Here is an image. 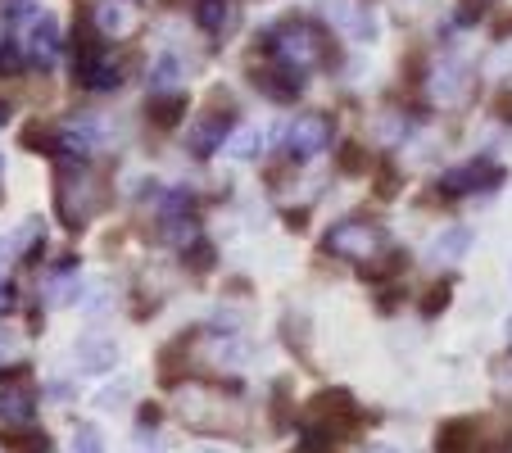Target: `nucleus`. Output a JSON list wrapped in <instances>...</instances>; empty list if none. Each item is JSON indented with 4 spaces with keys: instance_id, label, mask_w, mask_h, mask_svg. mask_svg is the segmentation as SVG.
Returning a JSON list of instances; mask_svg holds the SVG:
<instances>
[{
    "instance_id": "f257e3e1",
    "label": "nucleus",
    "mask_w": 512,
    "mask_h": 453,
    "mask_svg": "<svg viewBox=\"0 0 512 453\" xmlns=\"http://www.w3.org/2000/svg\"><path fill=\"white\" fill-rule=\"evenodd\" d=\"M105 200H109L105 182H100L82 159H73V155L59 159V168H55V213H59V222H64L68 232H87L91 218L105 209Z\"/></svg>"
},
{
    "instance_id": "f03ea898",
    "label": "nucleus",
    "mask_w": 512,
    "mask_h": 453,
    "mask_svg": "<svg viewBox=\"0 0 512 453\" xmlns=\"http://www.w3.org/2000/svg\"><path fill=\"white\" fill-rule=\"evenodd\" d=\"M268 46H272V55H277L281 64L300 68V73H309V68H318V64H327V59H331L327 32H322L318 23H309V19L277 23V28L268 32Z\"/></svg>"
},
{
    "instance_id": "7ed1b4c3",
    "label": "nucleus",
    "mask_w": 512,
    "mask_h": 453,
    "mask_svg": "<svg viewBox=\"0 0 512 453\" xmlns=\"http://www.w3.org/2000/svg\"><path fill=\"white\" fill-rule=\"evenodd\" d=\"M381 245H386V232H381L372 218H340L327 232L322 250L336 254V259H354L358 268H363V263H372L381 254Z\"/></svg>"
},
{
    "instance_id": "20e7f679",
    "label": "nucleus",
    "mask_w": 512,
    "mask_h": 453,
    "mask_svg": "<svg viewBox=\"0 0 512 453\" xmlns=\"http://www.w3.org/2000/svg\"><path fill=\"white\" fill-rule=\"evenodd\" d=\"M177 408H182L186 426H200V431H227V426L236 422L232 399L213 395V390H195V386H186L182 395H177Z\"/></svg>"
},
{
    "instance_id": "39448f33",
    "label": "nucleus",
    "mask_w": 512,
    "mask_h": 453,
    "mask_svg": "<svg viewBox=\"0 0 512 453\" xmlns=\"http://www.w3.org/2000/svg\"><path fill=\"white\" fill-rule=\"evenodd\" d=\"M331 136H336V123H331L327 114H318V109H309V114H300L295 123H290V132H286V150H290V159H313V155H322L331 145Z\"/></svg>"
},
{
    "instance_id": "423d86ee",
    "label": "nucleus",
    "mask_w": 512,
    "mask_h": 453,
    "mask_svg": "<svg viewBox=\"0 0 512 453\" xmlns=\"http://www.w3.org/2000/svg\"><path fill=\"white\" fill-rule=\"evenodd\" d=\"M59 46H64V32H59V19L50 10H37L28 19V32H23V59L37 68H55Z\"/></svg>"
},
{
    "instance_id": "0eeeda50",
    "label": "nucleus",
    "mask_w": 512,
    "mask_h": 453,
    "mask_svg": "<svg viewBox=\"0 0 512 453\" xmlns=\"http://www.w3.org/2000/svg\"><path fill=\"white\" fill-rule=\"evenodd\" d=\"M503 182L499 168H490V159H472V164H458L440 177V191L463 200V195H476V191H494Z\"/></svg>"
},
{
    "instance_id": "6e6552de",
    "label": "nucleus",
    "mask_w": 512,
    "mask_h": 453,
    "mask_svg": "<svg viewBox=\"0 0 512 453\" xmlns=\"http://www.w3.org/2000/svg\"><path fill=\"white\" fill-rule=\"evenodd\" d=\"M349 422H354V395L349 390H322L318 399H309V426L340 435Z\"/></svg>"
},
{
    "instance_id": "1a4fd4ad",
    "label": "nucleus",
    "mask_w": 512,
    "mask_h": 453,
    "mask_svg": "<svg viewBox=\"0 0 512 453\" xmlns=\"http://www.w3.org/2000/svg\"><path fill=\"white\" fill-rule=\"evenodd\" d=\"M100 141H105V123H100V118L82 114V118H68V123L59 127V150H64V155H73V159L100 150Z\"/></svg>"
},
{
    "instance_id": "9d476101",
    "label": "nucleus",
    "mask_w": 512,
    "mask_h": 453,
    "mask_svg": "<svg viewBox=\"0 0 512 453\" xmlns=\"http://www.w3.org/2000/svg\"><path fill=\"white\" fill-rule=\"evenodd\" d=\"M254 82H259V91L263 96H272L277 100V105H290V100L300 96V82H304V73L300 68H290V64H272V68H259V73H254Z\"/></svg>"
},
{
    "instance_id": "9b49d317",
    "label": "nucleus",
    "mask_w": 512,
    "mask_h": 453,
    "mask_svg": "<svg viewBox=\"0 0 512 453\" xmlns=\"http://www.w3.org/2000/svg\"><path fill=\"white\" fill-rule=\"evenodd\" d=\"M73 354H78V363H82V372H96V376H105V372H114L118 367V345L109 336H78V345H73Z\"/></svg>"
},
{
    "instance_id": "f8f14e48",
    "label": "nucleus",
    "mask_w": 512,
    "mask_h": 453,
    "mask_svg": "<svg viewBox=\"0 0 512 453\" xmlns=\"http://www.w3.org/2000/svg\"><path fill=\"white\" fill-rule=\"evenodd\" d=\"M435 453H485V440H481V426L476 422H445L440 435H435Z\"/></svg>"
},
{
    "instance_id": "ddd939ff",
    "label": "nucleus",
    "mask_w": 512,
    "mask_h": 453,
    "mask_svg": "<svg viewBox=\"0 0 512 453\" xmlns=\"http://www.w3.org/2000/svg\"><path fill=\"white\" fill-rule=\"evenodd\" d=\"M227 136H232V114H204L191 132V155L209 159L218 145H227Z\"/></svg>"
},
{
    "instance_id": "4468645a",
    "label": "nucleus",
    "mask_w": 512,
    "mask_h": 453,
    "mask_svg": "<svg viewBox=\"0 0 512 453\" xmlns=\"http://www.w3.org/2000/svg\"><path fill=\"white\" fill-rule=\"evenodd\" d=\"M327 14L336 19V28L345 32V37H358V41H372L377 37V19H372L368 10H358V5H340V0H327Z\"/></svg>"
},
{
    "instance_id": "2eb2a0df",
    "label": "nucleus",
    "mask_w": 512,
    "mask_h": 453,
    "mask_svg": "<svg viewBox=\"0 0 512 453\" xmlns=\"http://www.w3.org/2000/svg\"><path fill=\"white\" fill-rule=\"evenodd\" d=\"M32 413H37V399L23 386H5L0 390V426L14 431V426H32Z\"/></svg>"
},
{
    "instance_id": "dca6fc26",
    "label": "nucleus",
    "mask_w": 512,
    "mask_h": 453,
    "mask_svg": "<svg viewBox=\"0 0 512 453\" xmlns=\"http://www.w3.org/2000/svg\"><path fill=\"white\" fill-rule=\"evenodd\" d=\"M472 227H463V222H454V227H445V232L431 241V259H440V263H458L467 250H472Z\"/></svg>"
},
{
    "instance_id": "f3484780",
    "label": "nucleus",
    "mask_w": 512,
    "mask_h": 453,
    "mask_svg": "<svg viewBox=\"0 0 512 453\" xmlns=\"http://www.w3.org/2000/svg\"><path fill=\"white\" fill-rule=\"evenodd\" d=\"M431 91L435 100H463L467 96V64H440L435 68V78H431Z\"/></svg>"
},
{
    "instance_id": "a211bd4d",
    "label": "nucleus",
    "mask_w": 512,
    "mask_h": 453,
    "mask_svg": "<svg viewBox=\"0 0 512 453\" xmlns=\"http://www.w3.org/2000/svg\"><path fill=\"white\" fill-rule=\"evenodd\" d=\"M96 28L105 32V37H127V28H132L127 0H100L96 5Z\"/></svg>"
},
{
    "instance_id": "6ab92c4d",
    "label": "nucleus",
    "mask_w": 512,
    "mask_h": 453,
    "mask_svg": "<svg viewBox=\"0 0 512 453\" xmlns=\"http://www.w3.org/2000/svg\"><path fill=\"white\" fill-rule=\"evenodd\" d=\"M177 82H182V59L168 50V55H159L155 64H150V91L168 96V91H177Z\"/></svg>"
},
{
    "instance_id": "aec40b11",
    "label": "nucleus",
    "mask_w": 512,
    "mask_h": 453,
    "mask_svg": "<svg viewBox=\"0 0 512 453\" xmlns=\"http://www.w3.org/2000/svg\"><path fill=\"white\" fill-rule=\"evenodd\" d=\"M182 114H186V100L177 96V91H168V96H155V100H150V123L164 127V132L182 123Z\"/></svg>"
},
{
    "instance_id": "412c9836",
    "label": "nucleus",
    "mask_w": 512,
    "mask_h": 453,
    "mask_svg": "<svg viewBox=\"0 0 512 453\" xmlns=\"http://www.w3.org/2000/svg\"><path fill=\"white\" fill-rule=\"evenodd\" d=\"M227 150H232V159L250 164V159L263 155V132H259V127H241L236 136H227Z\"/></svg>"
},
{
    "instance_id": "4be33fe9",
    "label": "nucleus",
    "mask_w": 512,
    "mask_h": 453,
    "mask_svg": "<svg viewBox=\"0 0 512 453\" xmlns=\"http://www.w3.org/2000/svg\"><path fill=\"white\" fill-rule=\"evenodd\" d=\"M5 444H10L14 453H50V435L37 431V426H14V431L5 435Z\"/></svg>"
},
{
    "instance_id": "5701e85b",
    "label": "nucleus",
    "mask_w": 512,
    "mask_h": 453,
    "mask_svg": "<svg viewBox=\"0 0 512 453\" xmlns=\"http://www.w3.org/2000/svg\"><path fill=\"white\" fill-rule=\"evenodd\" d=\"M78 281H73V277H68V272H64V277H50L46 281V304H55V309H68V304H78Z\"/></svg>"
},
{
    "instance_id": "b1692460",
    "label": "nucleus",
    "mask_w": 512,
    "mask_h": 453,
    "mask_svg": "<svg viewBox=\"0 0 512 453\" xmlns=\"http://www.w3.org/2000/svg\"><path fill=\"white\" fill-rule=\"evenodd\" d=\"M195 23H200L204 32H223V23H227V0H200V5H195Z\"/></svg>"
},
{
    "instance_id": "393cba45",
    "label": "nucleus",
    "mask_w": 512,
    "mask_h": 453,
    "mask_svg": "<svg viewBox=\"0 0 512 453\" xmlns=\"http://www.w3.org/2000/svg\"><path fill=\"white\" fill-rule=\"evenodd\" d=\"M73 453H105V435H100V426L82 422L78 431H73Z\"/></svg>"
},
{
    "instance_id": "a878e982",
    "label": "nucleus",
    "mask_w": 512,
    "mask_h": 453,
    "mask_svg": "<svg viewBox=\"0 0 512 453\" xmlns=\"http://www.w3.org/2000/svg\"><path fill=\"white\" fill-rule=\"evenodd\" d=\"M213 263H218V250H213L209 241H191V245H186V268H195V272H209Z\"/></svg>"
},
{
    "instance_id": "bb28decb",
    "label": "nucleus",
    "mask_w": 512,
    "mask_h": 453,
    "mask_svg": "<svg viewBox=\"0 0 512 453\" xmlns=\"http://www.w3.org/2000/svg\"><path fill=\"white\" fill-rule=\"evenodd\" d=\"M449 299H454V286H449V281H435L431 286V295L422 299V313L426 318H440V313H445V304Z\"/></svg>"
},
{
    "instance_id": "cd10ccee",
    "label": "nucleus",
    "mask_w": 512,
    "mask_h": 453,
    "mask_svg": "<svg viewBox=\"0 0 512 453\" xmlns=\"http://www.w3.org/2000/svg\"><path fill=\"white\" fill-rule=\"evenodd\" d=\"M340 168L358 173V168H363V150H354V145H349V150H340Z\"/></svg>"
},
{
    "instance_id": "c85d7f7f",
    "label": "nucleus",
    "mask_w": 512,
    "mask_h": 453,
    "mask_svg": "<svg viewBox=\"0 0 512 453\" xmlns=\"http://www.w3.org/2000/svg\"><path fill=\"white\" fill-rule=\"evenodd\" d=\"M123 395H127V386H123V381H118V386H109L105 395L96 399V404H100V408H118V399H123Z\"/></svg>"
},
{
    "instance_id": "c756f323",
    "label": "nucleus",
    "mask_w": 512,
    "mask_h": 453,
    "mask_svg": "<svg viewBox=\"0 0 512 453\" xmlns=\"http://www.w3.org/2000/svg\"><path fill=\"white\" fill-rule=\"evenodd\" d=\"M68 395H73L68 381H50V399H55V404H68Z\"/></svg>"
},
{
    "instance_id": "7c9ffc66",
    "label": "nucleus",
    "mask_w": 512,
    "mask_h": 453,
    "mask_svg": "<svg viewBox=\"0 0 512 453\" xmlns=\"http://www.w3.org/2000/svg\"><path fill=\"white\" fill-rule=\"evenodd\" d=\"M0 127H10V100H0Z\"/></svg>"
},
{
    "instance_id": "2f4dec72",
    "label": "nucleus",
    "mask_w": 512,
    "mask_h": 453,
    "mask_svg": "<svg viewBox=\"0 0 512 453\" xmlns=\"http://www.w3.org/2000/svg\"><path fill=\"white\" fill-rule=\"evenodd\" d=\"M0 309H10V286L0 281Z\"/></svg>"
},
{
    "instance_id": "473e14b6",
    "label": "nucleus",
    "mask_w": 512,
    "mask_h": 453,
    "mask_svg": "<svg viewBox=\"0 0 512 453\" xmlns=\"http://www.w3.org/2000/svg\"><path fill=\"white\" fill-rule=\"evenodd\" d=\"M368 453H395V449H390V444H372Z\"/></svg>"
},
{
    "instance_id": "72a5a7b5",
    "label": "nucleus",
    "mask_w": 512,
    "mask_h": 453,
    "mask_svg": "<svg viewBox=\"0 0 512 453\" xmlns=\"http://www.w3.org/2000/svg\"><path fill=\"white\" fill-rule=\"evenodd\" d=\"M200 453H218V449H200Z\"/></svg>"
},
{
    "instance_id": "f704fd0d",
    "label": "nucleus",
    "mask_w": 512,
    "mask_h": 453,
    "mask_svg": "<svg viewBox=\"0 0 512 453\" xmlns=\"http://www.w3.org/2000/svg\"><path fill=\"white\" fill-rule=\"evenodd\" d=\"M0 173H5V159H0Z\"/></svg>"
}]
</instances>
